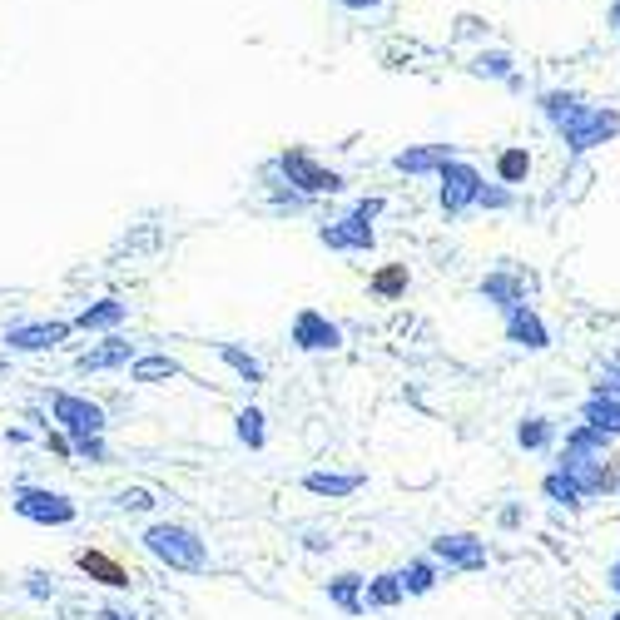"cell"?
Instances as JSON below:
<instances>
[{
	"label": "cell",
	"instance_id": "cell-18",
	"mask_svg": "<svg viewBox=\"0 0 620 620\" xmlns=\"http://www.w3.org/2000/svg\"><path fill=\"white\" fill-rule=\"evenodd\" d=\"M129 358V343H105V348H95V353H85L80 358V372H100V368H115V363H124Z\"/></svg>",
	"mask_w": 620,
	"mask_h": 620
},
{
	"label": "cell",
	"instance_id": "cell-35",
	"mask_svg": "<svg viewBox=\"0 0 620 620\" xmlns=\"http://www.w3.org/2000/svg\"><path fill=\"white\" fill-rule=\"evenodd\" d=\"M606 20H611V30H620V0H611V10H606Z\"/></svg>",
	"mask_w": 620,
	"mask_h": 620
},
{
	"label": "cell",
	"instance_id": "cell-38",
	"mask_svg": "<svg viewBox=\"0 0 620 620\" xmlns=\"http://www.w3.org/2000/svg\"><path fill=\"white\" fill-rule=\"evenodd\" d=\"M616 620H620V616H616Z\"/></svg>",
	"mask_w": 620,
	"mask_h": 620
},
{
	"label": "cell",
	"instance_id": "cell-26",
	"mask_svg": "<svg viewBox=\"0 0 620 620\" xmlns=\"http://www.w3.org/2000/svg\"><path fill=\"white\" fill-rule=\"evenodd\" d=\"M477 75H492V80H511V55L506 50H492V55H477L472 60Z\"/></svg>",
	"mask_w": 620,
	"mask_h": 620
},
{
	"label": "cell",
	"instance_id": "cell-20",
	"mask_svg": "<svg viewBox=\"0 0 620 620\" xmlns=\"http://www.w3.org/2000/svg\"><path fill=\"white\" fill-rule=\"evenodd\" d=\"M407 596V586H402V576H377L368 586V606H397Z\"/></svg>",
	"mask_w": 620,
	"mask_h": 620
},
{
	"label": "cell",
	"instance_id": "cell-27",
	"mask_svg": "<svg viewBox=\"0 0 620 620\" xmlns=\"http://www.w3.org/2000/svg\"><path fill=\"white\" fill-rule=\"evenodd\" d=\"M239 437H244L248 447H263V412L258 407L239 412Z\"/></svg>",
	"mask_w": 620,
	"mask_h": 620
},
{
	"label": "cell",
	"instance_id": "cell-6",
	"mask_svg": "<svg viewBox=\"0 0 620 620\" xmlns=\"http://www.w3.org/2000/svg\"><path fill=\"white\" fill-rule=\"evenodd\" d=\"M15 511H20L25 521H55V526L75 521V501L60 492H20L15 496Z\"/></svg>",
	"mask_w": 620,
	"mask_h": 620
},
{
	"label": "cell",
	"instance_id": "cell-7",
	"mask_svg": "<svg viewBox=\"0 0 620 620\" xmlns=\"http://www.w3.org/2000/svg\"><path fill=\"white\" fill-rule=\"evenodd\" d=\"M541 115L551 120V129L571 134L576 124L591 115V105H586L581 95H571V90H541Z\"/></svg>",
	"mask_w": 620,
	"mask_h": 620
},
{
	"label": "cell",
	"instance_id": "cell-23",
	"mask_svg": "<svg viewBox=\"0 0 620 620\" xmlns=\"http://www.w3.org/2000/svg\"><path fill=\"white\" fill-rule=\"evenodd\" d=\"M219 358H224V363H229V368L239 372V377H244V382H258V377H263V368H258V363H253V358H248V353H239V348H234V343H219Z\"/></svg>",
	"mask_w": 620,
	"mask_h": 620
},
{
	"label": "cell",
	"instance_id": "cell-28",
	"mask_svg": "<svg viewBox=\"0 0 620 620\" xmlns=\"http://www.w3.org/2000/svg\"><path fill=\"white\" fill-rule=\"evenodd\" d=\"M487 298H501V308H521L516 303V278H506V273L487 278Z\"/></svg>",
	"mask_w": 620,
	"mask_h": 620
},
{
	"label": "cell",
	"instance_id": "cell-21",
	"mask_svg": "<svg viewBox=\"0 0 620 620\" xmlns=\"http://www.w3.org/2000/svg\"><path fill=\"white\" fill-rule=\"evenodd\" d=\"M134 382H159V377H179V363H174V358H139V363H134Z\"/></svg>",
	"mask_w": 620,
	"mask_h": 620
},
{
	"label": "cell",
	"instance_id": "cell-31",
	"mask_svg": "<svg viewBox=\"0 0 620 620\" xmlns=\"http://www.w3.org/2000/svg\"><path fill=\"white\" fill-rule=\"evenodd\" d=\"M477 204H482V209H506V204H511V189H506V184H501V189H496V184H487Z\"/></svg>",
	"mask_w": 620,
	"mask_h": 620
},
{
	"label": "cell",
	"instance_id": "cell-25",
	"mask_svg": "<svg viewBox=\"0 0 620 620\" xmlns=\"http://www.w3.org/2000/svg\"><path fill=\"white\" fill-rule=\"evenodd\" d=\"M358 586H363L358 576H338V581L328 586V596H333L343 611H363V601H358Z\"/></svg>",
	"mask_w": 620,
	"mask_h": 620
},
{
	"label": "cell",
	"instance_id": "cell-10",
	"mask_svg": "<svg viewBox=\"0 0 620 620\" xmlns=\"http://www.w3.org/2000/svg\"><path fill=\"white\" fill-rule=\"evenodd\" d=\"M65 333H70V323H20V328L5 333V343L20 348V353H45V348H55Z\"/></svg>",
	"mask_w": 620,
	"mask_h": 620
},
{
	"label": "cell",
	"instance_id": "cell-32",
	"mask_svg": "<svg viewBox=\"0 0 620 620\" xmlns=\"http://www.w3.org/2000/svg\"><path fill=\"white\" fill-rule=\"evenodd\" d=\"M120 506H129V511H149V506H154V496L144 492V487H134V492L120 496Z\"/></svg>",
	"mask_w": 620,
	"mask_h": 620
},
{
	"label": "cell",
	"instance_id": "cell-34",
	"mask_svg": "<svg viewBox=\"0 0 620 620\" xmlns=\"http://www.w3.org/2000/svg\"><path fill=\"white\" fill-rule=\"evenodd\" d=\"M338 5H343V10H377L382 0H338Z\"/></svg>",
	"mask_w": 620,
	"mask_h": 620
},
{
	"label": "cell",
	"instance_id": "cell-3",
	"mask_svg": "<svg viewBox=\"0 0 620 620\" xmlns=\"http://www.w3.org/2000/svg\"><path fill=\"white\" fill-rule=\"evenodd\" d=\"M278 174L298 189V194H338L343 189V174L338 169H328V164H318L308 149H283V159H278Z\"/></svg>",
	"mask_w": 620,
	"mask_h": 620
},
{
	"label": "cell",
	"instance_id": "cell-36",
	"mask_svg": "<svg viewBox=\"0 0 620 620\" xmlns=\"http://www.w3.org/2000/svg\"><path fill=\"white\" fill-rule=\"evenodd\" d=\"M611 586H616V591H620V561H616V566H611Z\"/></svg>",
	"mask_w": 620,
	"mask_h": 620
},
{
	"label": "cell",
	"instance_id": "cell-29",
	"mask_svg": "<svg viewBox=\"0 0 620 620\" xmlns=\"http://www.w3.org/2000/svg\"><path fill=\"white\" fill-rule=\"evenodd\" d=\"M546 442H551V427H546L541 417L521 422V447H546Z\"/></svg>",
	"mask_w": 620,
	"mask_h": 620
},
{
	"label": "cell",
	"instance_id": "cell-24",
	"mask_svg": "<svg viewBox=\"0 0 620 620\" xmlns=\"http://www.w3.org/2000/svg\"><path fill=\"white\" fill-rule=\"evenodd\" d=\"M407 288V268L402 263H392V268H382L377 278H372V293H382V298H397Z\"/></svg>",
	"mask_w": 620,
	"mask_h": 620
},
{
	"label": "cell",
	"instance_id": "cell-15",
	"mask_svg": "<svg viewBox=\"0 0 620 620\" xmlns=\"http://www.w3.org/2000/svg\"><path fill=\"white\" fill-rule=\"evenodd\" d=\"M511 343H521V348H546V328H541V318L521 303V308H511Z\"/></svg>",
	"mask_w": 620,
	"mask_h": 620
},
{
	"label": "cell",
	"instance_id": "cell-37",
	"mask_svg": "<svg viewBox=\"0 0 620 620\" xmlns=\"http://www.w3.org/2000/svg\"><path fill=\"white\" fill-rule=\"evenodd\" d=\"M105 620H134V616H124V611H105Z\"/></svg>",
	"mask_w": 620,
	"mask_h": 620
},
{
	"label": "cell",
	"instance_id": "cell-17",
	"mask_svg": "<svg viewBox=\"0 0 620 620\" xmlns=\"http://www.w3.org/2000/svg\"><path fill=\"white\" fill-rule=\"evenodd\" d=\"M303 487H308V492H318V496H348V492H358V487H363V477H328V472H313Z\"/></svg>",
	"mask_w": 620,
	"mask_h": 620
},
{
	"label": "cell",
	"instance_id": "cell-2",
	"mask_svg": "<svg viewBox=\"0 0 620 620\" xmlns=\"http://www.w3.org/2000/svg\"><path fill=\"white\" fill-rule=\"evenodd\" d=\"M55 417L65 422V432H70V442H75L80 452H90V457H105V452H100L105 412H100L95 402H85V397H70V392H60V397H55Z\"/></svg>",
	"mask_w": 620,
	"mask_h": 620
},
{
	"label": "cell",
	"instance_id": "cell-19",
	"mask_svg": "<svg viewBox=\"0 0 620 620\" xmlns=\"http://www.w3.org/2000/svg\"><path fill=\"white\" fill-rule=\"evenodd\" d=\"M586 417H591V432H601V437L620 432V402H606V397H596Z\"/></svg>",
	"mask_w": 620,
	"mask_h": 620
},
{
	"label": "cell",
	"instance_id": "cell-9",
	"mask_svg": "<svg viewBox=\"0 0 620 620\" xmlns=\"http://www.w3.org/2000/svg\"><path fill=\"white\" fill-rule=\"evenodd\" d=\"M293 343H298V348H308V353H323V348H338V343H343V333H338L323 313H313V308H308V313H298V323H293Z\"/></svg>",
	"mask_w": 620,
	"mask_h": 620
},
{
	"label": "cell",
	"instance_id": "cell-11",
	"mask_svg": "<svg viewBox=\"0 0 620 620\" xmlns=\"http://www.w3.org/2000/svg\"><path fill=\"white\" fill-rule=\"evenodd\" d=\"M566 477L576 482V492H611L616 472L601 457H566Z\"/></svg>",
	"mask_w": 620,
	"mask_h": 620
},
{
	"label": "cell",
	"instance_id": "cell-12",
	"mask_svg": "<svg viewBox=\"0 0 620 620\" xmlns=\"http://www.w3.org/2000/svg\"><path fill=\"white\" fill-rule=\"evenodd\" d=\"M75 566L90 576V581H100V586H110V591H124V586H134V576L124 571L115 556H105V551H80L75 556Z\"/></svg>",
	"mask_w": 620,
	"mask_h": 620
},
{
	"label": "cell",
	"instance_id": "cell-4",
	"mask_svg": "<svg viewBox=\"0 0 620 620\" xmlns=\"http://www.w3.org/2000/svg\"><path fill=\"white\" fill-rule=\"evenodd\" d=\"M482 189H487V179H482L467 159H452V164L442 169V209H447V214H462L467 204H477Z\"/></svg>",
	"mask_w": 620,
	"mask_h": 620
},
{
	"label": "cell",
	"instance_id": "cell-1",
	"mask_svg": "<svg viewBox=\"0 0 620 620\" xmlns=\"http://www.w3.org/2000/svg\"><path fill=\"white\" fill-rule=\"evenodd\" d=\"M144 546H149L164 566H174V571H204V566H209L204 541H199L194 531H184V526H149V531H144Z\"/></svg>",
	"mask_w": 620,
	"mask_h": 620
},
{
	"label": "cell",
	"instance_id": "cell-16",
	"mask_svg": "<svg viewBox=\"0 0 620 620\" xmlns=\"http://www.w3.org/2000/svg\"><path fill=\"white\" fill-rule=\"evenodd\" d=\"M526 174H531V154H526L521 144L496 154V179H501V184H521Z\"/></svg>",
	"mask_w": 620,
	"mask_h": 620
},
{
	"label": "cell",
	"instance_id": "cell-13",
	"mask_svg": "<svg viewBox=\"0 0 620 620\" xmlns=\"http://www.w3.org/2000/svg\"><path fill=\"white\" fill-rule=\"evenodd\" d=\"M437 556L452 561V566H467V571L487 566V546L477 536H437Z\"/></svg>",
	"mask_w": 620,
	"mask_h": 620
},
{
	"label": "cell",
	"instance_id": "cell-30",
	"mask_svg": "<svg viewBox=\"0 0 620 620\" xmlns=\"http://www.w3.org/2000/svg\"><path fill=\"white\" fill-rule=\"evenodd\" d=\"M402 586H407L412 596H422V591H432V566H427V561H417V566H412V571L402 576Z\"/></svg>",
	"mask_w": 620,
	"mask_h": 620
},
{
	"label": "cell",
	"instance_id": "cell-33",
	"mask_svg": "<svg viewBox=\"0 0 620 620\" xmlns=\"http://www.w3.org/2000/svg\"><path fill=\"white\" fill-rule=\"evenodd\" d=\"M353 214H358V219H377V214H382V199H363V204H358V209H353Z\"/></svg>",
	"mask_w": 620,
	"mask_h": 620
},
{
	"label": "cell",
	"instance_id": "cell-14",
	"mask_svg": "<svg viewBox=\"0 0 620 620\" xmlns=\"http://www.w3.org/2000/svg\"><path fill=\"white\" fill-rule=\"evenodd\" d=\"M318 239H323L328 248H372V224L368 219H358V214H348V219L328 224Z\"/></svg>",
	"mask_w": 620,
	"mask_h": 620
},
{
	"label": "cell",
	"instance_id": "cell-22",
	"mask_svg": "<svg viewBox=\"0 0 620 620\" xmlns=\"http://www.w3.org/2000/svg\"><path fill=\"white\" fill-rule=\"evenodd\" d=\"M120 318H124V303L105 298V303H95V308L80 313V328H110V323H120Z\"/></svg>",
	"mask_w": 620,
	"mask_h": 620
},
{
	"label": "cell",
	"instance_id": "cell-8",
	"mask_svg": "<svg viewBox=\"0 0 620 620\" xmlns=\"http://www.w3.org/2000/svg\"><path fill=\"white\" fill-rule=\"evenodd\" d=\"M452 159H457L452 144H417V149H402V154L392 159V169H397V174H442Z\"/></svg>",
	"mask_w": 620,
	"mask_h": 620
},
{
	"label": "cell",
	"instance_id": "cell-5",
	"mask_svg": "<svg viewBox=\"0 0 620 620\" xmlns=\"http://www.w3.org/2000/svg\"><path fill=\"white\" fill-rule=\"evenodd\" d=\"M616 134H620V110H591L586 120L576 124L571 134H561V139L571 144V154H586V149H596V144H606Z\"/></svg>",
	"mask_w": 620,
	"mask_h": 620
}]
</instances>
